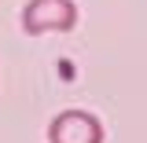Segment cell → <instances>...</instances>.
Returning a JSON list of instances; mask_svg holds the SVG:
<instances>
[{"label":"cell","instance_id":"obj_1","mask_svg":"<svg viewBox=\"0 0 147 143\" xmlns=\"http://www.w3.org/2000/svg\"><path fill=\"white\" fill-rule=\"evenodd\" d=\"M74 26H77V4L74 0H30L22 7V30L30 37L70 33Z\"/></svg>","mask_w":147,"mask_h":143},{"label":"cell","instance_id":"obj_2","mask_svg":"<svg viewBox=\"0 0 147 143\" xmlns=\"http://www.w3.org/2000/svg\"><path fill=\"white\" fill-rule=\"evenodd\" d=\"M48 143H103V121L88 110H63L48 125Z\"/></svg>","mask_w":147,"mask_h":143}]
</instances>
